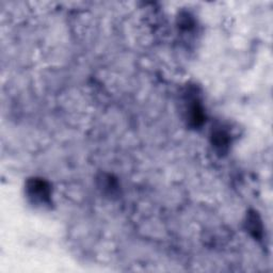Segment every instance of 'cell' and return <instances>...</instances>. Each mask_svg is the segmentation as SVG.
Returning <instances> with one entry per match:
<instances>
[{
	"label": "cell",
	"mask_w": 273,
	"mask_h": 273,
	"mask_svg": "<svg viewBox=\"0 0 273 273\" xmlns=\"http://www.w3.org/2000/svg\"><path fill=\"white\" fill-rule=\"evenodd\" d=\"M29 190L31 195L35 196V199H40L43 202L48 199L49 196V188L45 182L42 181H32L29 186Z\"/></svg>",
	"instance_id": "cell-1"
}]
</instances>
